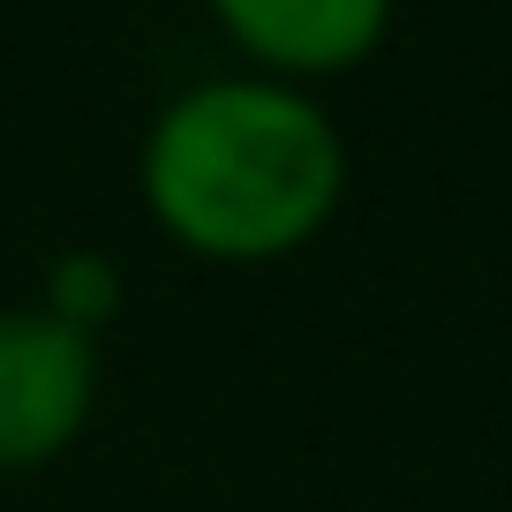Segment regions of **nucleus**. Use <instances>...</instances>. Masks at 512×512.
<instances>
[{"label": "nucleus", "instance_id": "1", "mask_svg": "<svg viewBox=\"0 0 512 512\" xmlns=\"http://www.w3.org/2000/svg\"><path fill=\"white\" fill-rule=\"evenodd\" d=\"M136 189L151 226L204 264H287L347 204V136L317 91L226 68L151 113Z\"/></svg>", "mask_w": 512, "mask_h": 512}, {"label": "nucleus", "instance_id": "2", "mask_svg": "<svg viewBox=\"0 0 512 512\" xmlns=\"http://www.w3.org/2000/svg\"><path fill=\"white\" fill-rule=\"evenodd\" d=\"M98 415V339L53 309H0V475L53 467Z\"/></svg>", "mask_w": 512, "mask_h": 512}, {"label": "nucleus", "instance_id": "3", "mask_svg": "<svg viewBox=\"0 0 512 512\" xmlns=\"http://www.w3.org/2000/svg\"><path fill=\"white\" fill-rule=\"evenodd\" d=\"M204 8L256 76L302 83V91L362 68L400 16V0H204Z\"/></svg>", "mask_w": 512, "mask_h": 512}, {"label": "nucleus", "instance_id": "4", "mask_svg": "<svg viewBox=\"0 0 512 512\" xmlns=\"http://www.w3.org/2000/svg\"><path fill=\"white\" fill-rule=\"evenodd\" d=\"M38 294H46L38 309H53L61 324L106 339V324L121 317L128 279H121V264H113L106 249H68V256H53V264H46V287H38Z\"/></svg>", "mask_w": 512, "mask_h": 512}]
</instances>
